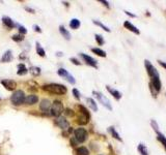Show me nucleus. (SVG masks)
Returning a JSON list of instances; mask_svg holds the SVG:
<instances>
[{
	"instance_id": "nucleus-1",
	"label": "nucleus",
	"mask_w": 166,
	"mask_h": 155,
	"mask_svg": "<svg viewBox=\"0 0 166 155\" xmlns=\"http://www.w3.org/2000/svg\"><path fill=\"white\" fill-rule=\"evenodd\" d=\"M43 90L49 92V93H52V94H58V95L66 94V91H68V89H66V87L64 85H60V84H56V83L44 85Z\"/></svg>"
},
{
	"instance_id": "nucleus-2",
	"label": "nucleus",
	"mask_w": 166,
	"mask_h": 155,
	"mask_svg": "<svg viewBox=\"0 0 166 155\" xmlns=\"http://www.w3.org/2000/svg\"><path fill=\"white\" fill-rule=\"evenodd\" d=\"M78 109L80 110V112H79V115H78L77 118V123L80 124V125H85V124L88 123L90 115H89L88 111L83 106H78Z\"/></svg>"
},
{
	"instance_id": "nucleus-3",
	"label": "nucleus",
	"mask_w": 166,
	"mask_h": 155,
	"mask_svg": "<svg viewBox=\"0 0 166 155\" xmlns=\"http://www.w3.org/2000/svg\"><path fill=\"white\" fill-rule=\"evenodd\" d=\"M25 98V93L22 90H17L13 93L12 97H11V101L15 106H21L22 103H24Z\"/></svg>"
},
{
	"instance_id": "nucleus-4",
	"label": "nucleus",
	"mask_w": 166,
	"mask_h": 155,
	"mask_svg": "<svg viewBox=\"0 0 166 155\" xmlns=\"http://www.w3.org/2000/svg\"><path fill=\"white\" fill-rule=\"evenodd\" d=\"M63 104L61 101L59 100H54L50 109V115L54 116V117H59L61 115V113L63 112Z\"/></svg>"
},
{
	"instance_id": "nucleus-5",
	"label": "nucleus",
	"mask_w": 166,
	"mask_h": 155,
	"mask_svg": "<svg viewBox=\"0 0 166 155\" xmlns=\"http://www.w3.org/2000/svg\"><path fill=\"white\" fill-rule=\"evenodd\" d=\"M92 94L95 95L96 97H97V99L99 101H100L102 104H103L106 109H108L109 111H111L112 110V106H111V103H110V101H109L108 98L105 96V95H103L101 92H98V91H92Z\"/></svg>"
},
{
	"instance_id": "nucleus-6",
	"label": "nucleus",
	"mask_w": 166,
	"mask_h": 155,
	"mask_svg": "<svg viewBox=\"0 0 166 155\" xmlns=\"http://www.w3.org/2000/svg\"><path fill=\"white\" fill-rule=\"evenodd\" d=\"M74 135L75 139H76V141L78 143H84L86 141V139H87V131L84 128H81V127L75 130Z\"/></svg>"
},
{
	"instance_id": "nucleus-7",
	"label": "nucleus",
	"mask_w": 166,
	"mask_h": 155,
	"mask_svg": "<svg viewBox=\"0 0 166 155\" xmlns=\"http://www.w3.org/2000/svg\"><path fill=\"white\" fill-rule=\"evenodd\" d=\"M57 74H58V76H60L61 78H64L69 83H71V84H75L76 83V81H75V79H74V77L70 74L68 70H66L64 68H59L57 70Z\"/></svg>"
},
{
	"instance_id": "nucleus-8",
	"label": "nucleus",
	"mask_w": 166,
	"mask_h": 155,
	"mask_svg": "<svg viewBox=\"0 0 166 155\" xmlns=\"http://www.w3.org/2000/svg\"><path fill=\"white\" fill-rule=\"evenodd\" d=\"M144 66H145V69H146V72H147V75L149 76V78H153L154 76L158 75L159 72L156 68H155L153 64L149 62V60H145L144 61Z\"/></svg>"
},
{
	"instance_id": "nucleus-9",
	"label": "nucleus",
	"mask_w": 166,
	"mask_h": 155,
	"mask_svg": "<svg viewBox=\"0 0 166 155\" xmlns=\"http://www.w3.org/2000/svg\"><path fill=\"white\" fill-rule=\"evenodd\" d=\"M80 56L83 60L85 61L86 64H88L89 66H92V67H95V68H98V64H97V60H96V59H94V58L88 56V55L83 54V53H80Z\"/></svg>"
},
{
	"instance_id": "nucleus-10",
	"label": "nucleus",
	"mask_w": 166,
	"mask_h": 155,
	"mask_svg": "<svg viewBox=\"0 0 166 155\" xmlns=\"http://www.w3.org/2000/svg\"><path fill=\"white\" fill-rule=\"evenodd\" d=\"M55 124L57 125L59 128L61 129H66L69 128V122L66 120V118L62 117V116H59V117L56 118V120H55Z\"/></svg>"
},
{
	"instance_id": "nucleus-11",
	"label": "nucleus",
	"mask_w": 166,
	"mask_h": 155,
	"mask_svg": "<svg viewBox=\"0 0 166 155\" xmlns=\"http://www.w3.org/2000/svg\"><path fill=\"white\" fill-rule=\"evenodd\" d=\"M151 84H152V86L155 88V90L157 92H159L161 90V81H160V76L159 74L156 76H154L153 78H151Z\"/></svg>"
},
{
	"instance_id": "nucleus-12",
	"label": "nucleus",
	"mask_w": 166,
	"mask_h": 155,
	"mask_svg": "<svg viewBox=\"0 0 166 155\" xmlns=\"http://www.w3.org/2000/svg\"><path fill=\"white\" fill-rule=\"evenodd\" d=\"M1 84L5 87L6 90H9V91L15 90L16 89V87H17V83L13 80H2L1 81Z\"/></svg>"
},
{
	"instance_id": "nucleus-13",
	"label": "nucleus",
	"mask_w": 166,
	"mask_h": 155,
	"mask_svg": "<svg viewBox=\"0 0 166 155\" xmlns=\"http://www.w3.org/2000/svg\"><path fill=\"white\" fill-rule=\"evenodd\" d=\"M52 103L49 99H43L40 103V109L43 113L50 112V109H51Z\"/></svg>"
},
{
	"instance_id": "nucleus-14",
	"label": "nucleus",
	"mask_w": 166,
	"mask_h": 155,
	"mask_svg": "<svg viewBox=\"0 0 166 155\" xmlns=\"http://www.w3.org/2000/svg\"><path fill=\"white\" fill-rule=\"evenodd\" d=\"M14 59V56H13V53L11 50H7V51L3 54V56L1 57V62H3V63H7V62H11V61Z\"/></svg>"
},
{
	"instance_id": "nucleus-15",
	"label": "nucleus",
	"mask_w": 166,
	"mask_h": 155,
	"mask_svg": "<svg viewBox=\"0 0 166 155\" xmlns=\"http://www.w3.org/2000/svg\"><path fill=\"white\" fill-rule=\"evenodd\" d=\"M124 27L127 28L128 30H130V31H132L133 33H135V34H137V35L140 34V31H139V30H138V29L136 28L131 22H129V21H126V22L124 23Z\"/></svg>"
},
{
	"instance_id": "nucleus-16",
	"label": "nucleus",
	"mask_w": 166,
	"mask_h": 155,
	"mask_svg": "<svg viewBox=\"0 0 166 155\" xmlns=\"http://www.w3.org/2000/svg\"><path fill=\"white\" fill-rule=\"evenodd\" d=\"M37 101H39V97H37V95L32 94V95H28V96L25 98L24 103H25V104H28V106H32V104L37 103Z\"/></svg>"
},
{
	"instance_id": "nucleus-17",
	"label": "nucleus",
	"mask_w": 166,
	"mask_h": 155,
	"mask_svg": "<svg viewBox=\"0 0 166 155\" xmlns=\"http://www.w3.org/2000/svg\"><path fill=\"white\" fill-rule=\"evenodd\" d=\"M106 88H107V90H108L109 93H110V94H111L116 100H120V98H122V93H120V91L113 89V88H111L110 86H106Z\"/></svg>"
},
{
	"instance_id": "nucleus-18",
	"label": "nucleus",
	"mask_w": 166,
	"mask_h": 155,
	"mask_svg": "<svg viewBox=\"0 0 166 155\" xmlns=\"http://www.w3.org/2000/svg\"><path fill=\"white\" fill-rule=\"evenodd\" d=\"M2 22H3V24L9 29H12V28H14L15 26H17L14 23V21L9 17H2Z\"/></svg>"
},
{
	"instance_id": "nucleus-19",
	"label": "nucleus",
	"mask_w": 166,
	"mask_h": 155,
	"mask_svg": "<svg viewBox=\"0 0 166 155\" xmlns=\"http://www.w3.org/2000/svg\"><path fill=\"white\" fill-rule=\"evenodd\" d=\"M137 150L138 152L140 153V155H149V151H147V148L144 144L140 143L139 145L137 146Z\"/></svg>"
},
{
	"instance_id": "nucleus-20",
	"label": "nucleus",
	"mask_w": 166,
	"mask_h": 155,
	"mask_svg": "<svg viewBox=\"0 0 166 155\" xmlns=\"http://www.w3.org/2000/svg\"><path fill=\"white\" fill-rule=\"evenodd\" d=\"M108 131L110 132V133H111V135L115 139V140H118V141H120V142H123L122 138L120 137V135H118V131L115 130V128L113 126H110V127H109V128H108Z\"/></svg>"
},
{
	"instance_id": "nucleus-21",
	"label": "nucleus",
	"mask_w": 166,
	"mask_h": 155,
	"mask_svg": "<svg viewBox=\"0 0 166 155\" xmlns=\"http://www.w3.org/2000/svg\"><path fill=\"white\" fill-rule=\"evenodd\" d=\"M59 32L61 33V35H62L63 37L66 38V39H68V40H70L71 39V33H70L68 30H66L63 26H60L59 27Z\"/></svg>"
},
{
	"instance_id": "nucleus-22",
	"label": "nucleus",
	"mask_w": 166,
	"mask_h": 155,
	"mask_svg": "<svg viewBox=\"0 0 166 155\" xmlns=\"http://www.w3.org/2000/svg\"><path fill=\"white\" fill-rule=\"evenodd\" d=\"M27 68H26V66L24 65L23 63H21V64H19L18 65V72H17V74L19 76H24V75H26L27 74Z\"/></svg>"
},
{
	"instance_id": "nucleus-23",
	"label": "nucleus",
	"mask_w": 166,
	"mask_h": 155,
	"mask_svg": "<svg viewBox=\"0 0 166 155\" xmlns=\"http://www.w3.org/2000/svg\"><path fill=\"white\" fill-rule=\"evenodd\" d=\"M86 101H87V103H88V106H90V109H92L94 112H97L98 106H97V103H96V101L94 100L92 98H86Z\"/></svg>"
},
{
	"instance_id": "nucleus-24",
	"label": "nucleus",
	"mask_w": 166,
	"mask_h": 155,
	"mask_svg": "<svg viewBox=\"0 0 166 155\" xmlns=\"http://www.w3.org/2000/svg\"><path fill=\"white\" fill-rule=\"evenodd\" d=\"M80 25H81V23L78 19H72L71 22H70V27H71L72 29H78L80 27Z\"/></svg>"
},
{
	"instance_id": "nucleus-25",
	"label": "nucleus",
	"mask_w": 166,
	"mask_h": 155,
	"mask_svg": "<svg viewBox=\"0 0 166 155\" xmlns=\"http://www.w3.org/2000/svg\"><path fill=\"white\" fill-rule=\"evenodd\" d=\"M92 52L95 53L96 55H98V56H100V57H106V52H104L103 50L99 49V48H92Z\"/></svg>"
},
{
	"instance_id": "nucleus-26",
	"label": "nucleus",
	"mask_w": 166,
	"mask_h": 155,
	"mask_svg": "<svg viewBox=\"0 0 166 155\" xmlns=\"http://www.w3.org/2000/svg\"><path fill=\"white\" fill-rule=\"evenodd\" d=\"M76 153H77V155H88L89 154L88 150H87V148H85V147H79V148H77Z\"/></svg>"
},
{
	"instance_id": "nucleus-27",
	"label": "nucleus",
	"mask_w": 166,
	"mask_h": 155,
	"mask_svg": "<svg viewBox=\"0 0 166 155\" xmlns=\"http://www.w3.org/2000/svg\"><path fill=\"white\" fill-rule=\"evenodd\" d=\"M157 140L159 142H160L162 145L164 146V148H165L166 150V138L164 137V135H162L161 132H159V133H157Z\"/></svg>"
},
{
	"instance_id": "nucleus-28",
	"label": "nucleus",
	"mask_w": 166,
	"mask_h": 155,
	"mask_svg": "<svg viewBox=\"0 0 166 155\" xmlns=\"http://www.w3.org/2000/svg\"><path fill=\"white\" fill-rule=\"evenodd\" d=\"M37 53L40 55L41 57H45V56H46V52H45V50L41 47L40 43H37Z\"/></svg>"
},
{
	"instance_id": "nucleus-29",
	"label": "nucleus",
	"mask_w": 166,
	"mask_h": 155,
	"mask_svg": "<svg viewBox=\"0 0 166 155\" xmlns=\"http://www.w3.org/2000/svg\"><path fill=\"white\" fill-rule=\"evenodd\" d=\"M29 72H31L32 76H40L41 68H40V67H37V66H31V67H30V69H29Z\"/></svg>"
},
{
	"instance_id": "nucleus-30",
	"label": "nucleus",
	"mask_w": 166,
	"mask_h": 155,
	"mask_svg": "<svg viewBox=\"0 0 166 155\" xmlns=\"http://www.w3.org/2000/svg\"><path fill=\"white\" fill-rule=\"evenodd\" d=\"M92 22H94V24H95V25H97V26H99V27H101V28L103 29V30H105V31H107V32H110V29H109L108 27H107V26H105L104 24L101 23L100 21L94 20Z\"/></svg>"
},
{
	"instance_id": "nucleus-31",
	"label": "nucleus",
	"mask_w": 166,
	"mask_h": 155,
	"mask_svg": "<svg viewBox=\"0 0 166 155\" xmlns=\"http://www.w3.org/2000/svg\"><path fill=\"white\" fill-rule=\"evenodd\" d=\"M95 37H96V40H97V43L100 45V46H102V45H104V43H105V40H104L103 36L100 34H96L95 35Z\"/></svg>"
},
{
	"instance_id": "nucleus-32",
	"label": "nucleus",
	"mask_w": 166,
	"mask_h": 155,
	"mask_svg": "<svg viewBox=\"0 0 166 155\" xmlns=\"http://www.w3.org/2000/svg\"><path fill=\"white\" fill-rule=\"evenodd\" d=\"M151 125H152V127H153V129H154L155 131L157 132V133H159V126H158V123L156 122L155 120H152L151 121Z\"/></svg>"
},
{
	"instance_id": "nucleus-33",
	"label": "nucleus",
	"mask_w": 166,
	"mask_h": 155,
	"mask_svg": "<svg viewBox=\"0 0 166 155\" xmlns=\"http://www.w3.org/2000/svg\"><path fill=\"white\" fill-rule=\"evenodd\" d=\"M23 39H24V36L22 34L13 35V40H15V41H22Z\"/></svg>"
},
{
	"instance_id": "nucleus-34",
	"label": "nucleus",
	"mask_w": 166,
	"mask_h": 155,
	"mask_svg": "<svg viewBox=\"0 0 166 155\" xmlns=\"http://www.w3.org/2000/svg\"><path fill=\"white\" fill-rule=\"evenodd\" d=\"M18 29H19V32L20 33H22V35H24V34H26L27 33V29L24 27V26H22V25H20V24H18Z\"/></svg>"
},
{
	"instance_id": "nucleus-35",
	"label": "nucleus",
	"mask_w": 166,
	"mask_h": 155,
	"mask_svg": "<svg viewBox=\"0 0 166 155\" xmlns=\"http://www.w3.org/2000/svg\"><path fill=\"white\" fill-rule=\"evenodd\" d=\"M73 94H74V96H75V98H77L78 100H79V99H80V92L78 91L77 89H76V88H74V89H73Z\"/></svg>"
},
{
	"instance_id": "nucleus-36",
	"label": "nucleus",
	"mask_w": 166,
	"mask_h": 155,
	"mask_svg": "<svg viewBox=\"0 0 166 155\" xmlns=\"http://www.w3.org/2000/svg\"><path fill=\"white\" fill-rule=\"evenodd\" d=\"M149 90H151V92H152V95L154 96V97H156L157 96V94H158V92L155 90V88L152 86V84L149 83Z\"/></svg>"
},
{
	"instance_id": "nucleus-37",
	"label": "nucleus",
	"mask_w": 166,
	"mask_h": 155,
	"mask_svg": "<svg viewBox=\"0 0 166 155\" xmlns=\"http://www.w3.org/2000/svg\"><path fill=\"white\" fill-rule=\"evenodd\" d=\"M64 114H66V116H70V117H73V116L75 115V113L73 112L71 109H66V112H64Z\"/></svg>"
},
{
	"instance_id": "nucleus-38",
	"label": "nucleus",
	"mask_w": 166,
	"mask_h": 155,
	"mask_svg": "<svg viewBox=\"0 0 166 155\" xmlns=\"http://www.w3.org/2000/svg\"><path fill=\"white\" fill-rule=\"evenodd\" d=\"M70 60H71V62H73L75 65H81V62H79V60H77L76 58H71Z\"/></svg>"
},
{
	"instance_id": "nucleus-39",
	"label": "nucleus",
	"mask_w": 166,
	"mask_h": 155,
	"mask_svg": "<svg viewBox=\"0 0 166 155\" xmlns=\"http://www.w3.org/2000/svg\"><path fill=\"white\" fill-rule=\"evenodd\" d=\"M158 63L160 64L163 68H165L166 69V62H164V61H162V60H158Z\"/></svg>"
},
{
	"instance_id": "nucleus-40",
	"label": "nucleus",
	"mask_w": 166,
	"mask_h": 155,
	"mask_svg": "<svg viewBox=\"0 0 166 155\" xmlns=\"http://www.w3.org/2000/svg\"><path fill=\"white\" fill-rule=\"evenodd\" d=\"M125 12H126V14H127V16H129V17H131V18H136V16H135V14H131L130 12H127V11H125Z\"/></svg>"
},
{
	"instance_id": "nucleus-41",
	"label": "nucleus",
	"mask_w": 166,
	"mask_h": 155,
	"mask_svg": "<svg viewBox=\"0 0 166 155\" xmlns=\"http://www.w3.org/2000/svg\"><path fill=\"white\" fill-rule=\"evenodd\" d=\"M33 28H35V31L40 32V33H41V32H42V30H41V28H40V27H39V26H37V25H35V26H33Z\"/></svg>"
},
{
	"instance_id": "nucleus-42",
	"label": "nucleus",
	"mask_w": 166,
	"mask_h": 155,
	"mask_svg": "<svg viewBox=\"0 0 166 155\" xmlns=\"http://www.w3.org/2000/svg\"><path fill=\"white\" fill-rule=\"evenodd\" d=\"M101 3H103L104 5H106L107 7H109V4H108V1H100Z\"/></svg>"
},
{
	"instance_id": "nucleus-43",
	"label": "nucleus",
	"mask_w": 166,
	"mask_h": 155,
	"mask_svg": "<svg viewBox=\"0 0 166 155\" xmlns=\"http://www.w3.org/2000/svg\"><path fill=\"white\" fill-rule=\"evenodd\" d=\"M26 11H29V12H31V14H33V12H35V11H33V9H29V7H26Z\"/></svg>"
},
{
	"instance_id": "nucleus-44",
	"label": "nucleus",
	"mask_w": 166,
	"mask_h": 155,
	"mask_svg": "<svg viewBox=\"0 0 166 155\" xmlns=\"http://www.w3.org/2000/svg\"><path fill=\"white\" fill-rule=\"evenodd\" d=\"M57 56H62V53H59V52H58V53H57Z\"/></svg>"
},
{
	"instance_id": "nucleus-45",
	"label": "nucleus",
	"mask_w": 166,
	"mask_h": 155,
	"mask_svg": "<svg viewBox=\"0 0 166 155\" xmlns=\"http://www.w3.org/2000/svg\"><path fill=\"white\" fill-rule=\"evenodd\" d=\"M165 94H166V93H165Z\"/></svg>"
}]
</instances>
